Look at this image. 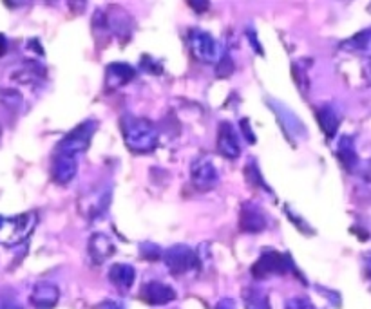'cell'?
I'll return each mask as SVG.
<instances>
[{
    "instance_id": "1",
    "label": "cell",
    "mask_w": 371,
    "mask_h": 309,
    "mask_svg": "<svg viewBox=\"0 0 371 309\" xmlns=\"http://www.w3.org/2000/svg\"><path fill=\"white\" fill-rule=\"evenodd\" d=\"M120 125L126 145L132 152L149 154L158 147L160 136H158V130L152 121L127 114L121 118Z\"/></svg>"
},
{
    "instance_id": "2",
    "label": "cell",
    "mask_w": 371,
    "mask_h": 309,
    "mask_svg": "<svg viewBox=\"0 0 371 309\" xmlns=\"http://www.w3.org/2000/svg\"><path fill=\"white\" fill-rule=\"evenodd\" d=\"M38 223V215L35 212L15 215V217H2L0 215V244L8 248L18 246L29 239Z\"/></svg>"
},
{
    "instance_id": "3",
    "label": "cell",
    "mask_w": 371,
    "mask_h": 309,
    "mask_svg": "<svg viewBox=\"0 0 371 309\" xmlns=\"http://www.w3.org/2000/svg\"><path fill=\"white\" fill-rule=\"evenodd\" d=\"M94 132H96V121L87 120L80 125H76L69 134L63 136L56 145V152L59 154H68V156L78 157L80 154H84L91 145Z\"/></svg>"
},
{
    "instance_id": "4",
    "label": "cell",
    "mask_w": 371,
    "mask_h": 309,
    "mask_svg": "<svg viewBox=\"0 0 371 309\" xmlns=\"http://www.w3.org/2000/svg\"><path fill=\"white\" fill-rule=\"evenodd\" d=\"M188 51L197 62L202 63H218L221 58L220 44L211 33L203 29H190L187 35Z\"/></svg>"
},
{
    "instance_id": "5",
    "label": "cell",
    "mask_w": 371,
    "mask_h": 309,
    "mask_svg": "<svg viewBox=\"0 0 371 309\" xmlns=\"http://www.w3.org/2000/svg\"><path fill=\"white\" fill-rule=\"evenodd\" d=\"M190 181L199 192H211L220 184V172L211 156L196 157L190 165Z\"/></svg>"
},
{
    "instance_id": "6",
    "label": "cell",
    "mask_w": 371,
    "mask_h": 309,
    "mask_svg": "<svg viewBox=\"0 0 371 309\" xmlns=\"http://www.w3.org/2000/svg\"><path fill=\"white\" fill-rule=\"evenodd\" d=\"M294 268L290 257L275 250L263 251V255L252 266V275L255 278H268L275 275H285Z\"/></svg>"
},
{
    "instance_id": "7",
    "label": "cell",
    "mask_w": 371,
    "mask_h": 309,
    "mask_svg": "<svg viewBox=\"0 0 371 309\" xmlns=\"http://www.w3.org/2000/svg\"><path fill=\"white\" fill-rule=\"evenodd\" d=\"M163 260L172 275H185L199 268V255L185 244H176L169 248L163 253Z\"/></svg>"
},
{
    "instance_id": "8",
    "label": "cell",
    "mask_w": 371,
    "mask_h": 309,
    "mask_svg": "<svg viewBox=\"0 0 371 309\" xmlns=\"http://www.w3.org/2000/svg\"><path fill=\"white\" fill-rule=\"evenodd\" d=\"M112 192L109 187L105 189H94L89 193H85L80 198V212L84 217H87L89 221L100 219L105 212L109 210L111 205Z\"/></svg>"
},
{
    "instance_id": "9",
    "label": "cell",
    "mask_w": 371,
    "mask_h": 309,
    "mask_svg": "<svg viewBox=\"0 0 371 309\" xmlns=\"http://www.w3.org/2000/svg\"><path fill=\"white\" fill-rule=\"evenodd\" d=\"M218 152L227 159H237L241 156V139L237 136V130L232 123L223 121L218 129V141H215Z\"/></svg>"
},
{
    "instance_id": "10",
    "label": "cell",
    "mask_w": 371,
    "mask_h": 309,
    "mask_svg": "<svg viewBox=\"0 0 371 309\" xmlns=\"http://www.w3.org/2000/svg\"><path fill=\"white\" fill-rule=\"evenodd\" d=\"M116 251V246H114V241L109 237L107 233H93L87 242V255H89V260L94 266L103 264L105 260L111 259Z\"/></svg>"
},
{
    "instance_id": "11",
    "label": "cell",
    "mask_w": 371,
    "mask_h": 309,
    "mask_svg": "<svg viewBox=\"0 0 371 309\" xmlns=\"http://www.w3.org/2000/svg\"><path fill=\"white\" fill-rule=\"evenodd\" d=\"M139 299L151 306H167L172 301H176L174 287L169 284L160 283V280H151L145 283L139 290Z\"/></svg>"
},
{
    "instance_id": "12",
    "label": "cell",
    "mask_w": 371,
    "mask_h": 309,
    "mask_svg": "<svg viewBox=\"0 0 371 309\" xmlns=\"http://www.w3.org/2000/svg\"><path fill=\"white\" fill-rule=\"evenodd\" d=\"M266 215L263 208L255 203H246L239 214V230L245 233H261L266 228Z\"/></svg>"
},
{
    "instance_id": "13",
    "label": "cell",
    "mask_w": 371,
    "mask_h": 309,
    "mask_svg": "<svg viewBox=\"0 0 371 309\" xmlns=\"http://www.w3.org/2000/svg\"><path fill=\"white\" fill-rule=\"evenodd\" d=\"M59 301L60 290L53 283H38L29 295V302L35 309H53Z\"/></svg>"
},
{
    "instance_id": "14",
    "label": "cell",
    "mask_w": 371,
    "mask_h": 309,
    "mask_svg": "<svg viewBox=\"0 0 371 309\" xmlns=\"http://www.w3.org/2000/svg\"><path fill=\"white\" fill-rule=\"evenodd\" d=\"M51 171H53V180L56 181V183L68 184L69 181L75 180L76 172H78V157L56 152Z\"/></svg>"
},
{
    "instance_id": "15",
    "label": "cell",
    "mask_w": 371,
    "mask_h": 309,
    "mask_svg": "<svg viewBox=\"0 0 371 309\" xmlns=\"http://www.w3.org/2000/svg\"><path fill=\"white\" fill-rule=\"evenodd\" d=\"M109 280L120 292H129L136 280V269L126 262H116L109 269Z\"/></svg>"
},
{
    "instance_id": "16",
    "label": "cell",
    "mask_w": 371,
    "mask_h": 309,
    "mask_svg": "<svg viewBox=\"0 0 371 309\" xmlns=\"http://www.w3.org/2000/svg\"><path fill=\"white\" fill-rule=\"evenodd\" d=\"M135 69L127 65V63H111L107 68V84L112 87L126 86L135 78Z\"/></svg>"
},
{
    "instance_id": "17",
    "label": "cell",
    "mask_w": 371,
    "mask_h": 309,
    "mask_svg": "<svg viewBox=\"0 0 371 309\" xmlns=\"http://www.w3.org/2000/svg\"><path fill=\"white\" fill-rule=\"evenodd\" d=\"M243 304L245 309H270V299L261 287L246 286L243 290Z\"/></svg>"
},
{
    "instance_id": "18",
    "label": "cell",
    "mask_w": 371,
    "mask_h": 309,
    "mask_svg": "<svg viewBox=\"0 0 371 309\" xmlns=\"http://www.w3.org/2000/svg\"><path fill=\"white\" fill-rule=\"evenodd\" d=\"M317 120L321 123V129L326 132L328 136H333L337 132V127H339V116L335 114V111L330 107H322L317 112Z\"/></svg>"
},
{
    "instance_id": "19",
    "label": "cell",
    "mask_w": 371,
    "mask_h": 309,
    "mask_svg": "<svg viewBox=\"0 0 371 309\" xmlns=\"http://www.w3.org/2000/svg\"><path fill=\"white\" fill-rule=\"evenodd\" d=\"M339 157L344 161V165L348 166V168H354L355 163H357V157H355V150H354V145H351V141H349L348 138L342 139V143H340L339 147Z\"/></svg>"
},
{
    "instance_id": "20",
    "label": "cell",
    "mask_w": 371,
    "mask_h": 309,
    "mask_svg": "<svg viewBox=\"0 0 371 309\" xmlns=\"http://www.w3.org/2000/svg\"><path fill=\"white\" fill-rule=\"evenodd\" d=\"M358 190H361L366 198H371V159L366 161V165L358 172Z\"/></svg>"
},
{
    "instance_id": "21",
    "label": "cell",
    "mask_w": 371,
    "mask_h": 309,
    "mask_svg": "<svg viewBox=\"0 0 371 309\" xmlns=\"http://www.w3.org/2000/svg\"><path fill=\"white\" fill-rule=\"evenodd\" d=\"M285 309H313V308L306 299H292V301H288L287 308Z\"/></svg>"
},
{
    "instance_id": "22",
    "label": "cell",
    "mask_w": 371,
    "mask_h": 309,
    "mask_svg": "<svg viewBox=\"0 0 371 309\" xmlns=\"http://www.w3.org/2000/svg\"><path fill=\"white\" fill-rule=\"evenodd\" d=\"M0 309H22L13 296H0Z\"/></svg>"
},
{
    "instance_id": "23",
    "label": "cell",
    "mask_w": 371,
    "mask_h": 309,
    "mask_svg": "<svg viewBox=\"0 0 371 309\" xmlns=\"http://www.w3.org/2000/svg\"><path fill=\"white\" fill-rule=\"evenodd\" d=\"M214 309H237V306L234 299H221Z\"/></svg>"
},
{
    "instance_id": "24",
    "label": "cell",
    "mask_w": 371,
    "mask_h": 309,
    "mask_svg": "<svg viewBox=\"0 0 371 309\" xmlns=\"http://www.w3.org/2000/svg\"><path fill=\"white\" fill-rule=\"evenodd\" d=\"M96 309H123V306L116 301H103L96 306Z\"/></svg>"
},
{
    "instance_id": "25",
    "label": "cell",
    "mask_w": 371,
    "mask_h": 309,
    "mask_svg": "<svg viewBox=\"0 0 371 309\" xmlns=\"http://www.w3.org/2000/svg\"><path fill=\"white\" fill-rule=\"evenodd\" d=\"M364 78H366L368 86H371V56L364 62Z\"/></svg>"
},
{
    "instance_id": "26",
    "label": "cell",
    "mask_w": 371,
    "mask_h": 309,
    "mask_svg": "<svg viewBox=\"0 0 371 309\" xmlns=\"http://www.w3.org/2000/svg\"><path fill=\"white\" fill-rule=\"evenodd\" d=\"M368 269H370V274H371V255L368 257Z\"/></svg>"
}]
</instances>
